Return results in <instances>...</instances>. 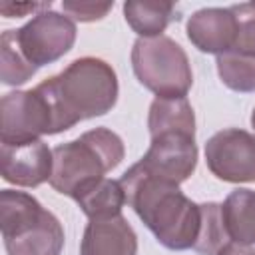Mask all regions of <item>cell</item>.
I'll list each match as a JSON object with an SVG mask.
<instances>
[{"instance_id":"cell-1","label":"cell","mask_w":255,"mask_h":255,"mask_svg":"<svg viewBox=\"0 0 255 255\" xmlns=\"http://www.w3.org/2000/svg\"><path fill=\"white\" fill-rule=\"evenodd\" d=\"M120 181L128 205L165 249L195 247L203 225L201 203L191 201L179 185L147 173L139 163H133Z\"/></svg>"},{"instance_id":"cell-2","label":"cell","mask_w":255,"mask_h":255,"mask_svg":"<svg viewBox=\"0 0 255 255\" xmlns=\"http://www.w3.org/2000/svg\"><path fill=\"white\" fill-rule=\"evenodd\" d=\"M40 88L54 104L64 131L82 120L112 112L120 92L112 64L94 56L70 62L60 74L44 80Z\"/></svg>"},{"instance_id":"cell-3","label":"cell","mask_w":255,"mask_h":255,"mask_svg":"<svg viewBox=\"0 0 255 255\" xmlns=\"http://www.w3.org/2000/svg\"><path fill=\"white\" fill-rule=\"evenodd\" d=\"M52 153L54 167L50 185L58 193L74 197L80 187L102 179L108 171L116 169L126 155V147L116 131L96 128L72 141L56 145Z\"/></svg>"},{"instance_id":"cell-4","label":"cell","mask_w":255,"mask_h":255,"mask_svg":"<svg viewBox=\"0 0 255 255\" xmlns=\"http://www.w3.org/2000/svg\"><path fill=\"white\" fill-rule=\"evenodd\" d=\"M0 229L8 255H60L64 227L26 191H0Z\"/></svg>"},{"instance_id":"cell-5","label":"cell","mask_w":255,"mask_h":255,"mask_svg":"<svg viewBox=\"0 0 255 255\" xmlns=\"http://www.w3.org/2000/svg\"><path fill=\"white\" fill-rule=\"evenodd\" d=\"M131 68L137 82L157 98H185L193 84L189 58L169 36L137 38Z\"/></svg>"},{"instance_id":"cell-6","label":"cell","mask_w":255,"mask_h":255,"mask_svg":"<svg viewBox=\"0 0 255 255\" xmlns=\"http://www.w3.org/2000/svg\"><path fill=\"white\" fill-rule=\"evenodd\" d=\"M64 131L48 94L40 88L8 92L0 100V141L24 143Z\"/></svg>"},{"instance_id":"cell-7","label":"cell","mask_w":255,"mask_h":255,"mask_svg":"<svg viewBox=\"0 0 255 255\" xmlns=\"http://www.w3.org/2000/svg\"><path fill=\"white\" fill-rule=\"evenodd\" d=\"M76 22L68 14L54 10L38 12L22 28L4 32L20 56L36 70L54 64L68 54L76 42Z\"/></svg>"},{"instance_id":"cell-8","label":"cell","mask_w":255,"mask_h":255,"mask_svg":"<svg viewBox=\"0 0 255 255\" xmlns=\"http://www.w3.org/2000/svg\"><path fill=\"white\" fill-rule=\"evenodd\" d=\"M209 171L227 183L255 181V133L227 128L213 133L205 143Z\"/></svg>"},{"instance_id":"cell-9","label":"cell","mask_w":255,"mask_h":255,"mask_svg":"<svg viewBox=\"0 0 255 255\" xmlns=\"http://www.w3.org/2000/svg\"><path fill=\"white\" fill-rule=\"evenodd\" d=\"M151 143L143 157L137 161L147 173L169 181L183 183L191 177L197 165L195 133L189 131H165L149 137Z\"/></svg>"},{"instance_id":"cell-10","label":"cell","mask_w":255,"mask_h":255,"mask_svg":"<svg viewBox=\"0 0 255 255\" xmlns=\"http://www.w3.org/2000/svg\"><path fill=\"white\" fill-rule=\"evenodd\" d=\"M0 167L4 181L18 187H38L52 177L54 153L44 139L2 143Z\"/></svg>"},{"instance_id":"cell-11","label":"cell","mask_w":255,"mask_h":255,"mask_svg":"<svg viewBox=\"0 0 255 255\" xmlns=\"http://www.w3.org/2000/svg\"><path fill=\"white\" fill-rule=\"evenodd\" d=\"M187 38L203 54L227 52L237 36V16L233 8H201L187 20Z\"/></svg>"},{"instance_id":"cell-12","label":"cell","mask_w":255,"mask_h":255,"mask_svg":"<svg viewBox=\"0 0 255 255\" xmlns=\"http://www.w3.org/2000/svg\"><path fill=\"white\" fill-rule=\"evenodd\" d=\"M80 255H137V235L122 213L90 219L80 241Z\"/></svg>"},{"instance_id":"cell-13","label":"cell","mask_w":255,"mask_h":255,"mask_svg":"<svg viewBox=\"0 0 255 255\" xmlns=\"http://www.w3.org/2000/svg\"><path fill=\"white\" fill-rule=\"evenodd\" d=\"M72 199L88 219H106L120 215L122 207L128 203L122 181L112 177H102L86 183L76 191Z\"/></svg>"},{"instance_id":"cell-14","label":"cell","mask_w":255,"mask_h":255,"mask_svg":"<svg viewBox=\"0 0 255 255\" xmlns=\"http://www.w3.org/2000/svg\"><path fill=\"white\" fill-rule=\"evenodd\" d=\"M221 217L229 241L239 245L255 243V191L233 189L221 203Z\"/></svg>"},{"instance_id":"cell-15","label":"cell","mask_w":255,"mask_h":255,"mask_svg":"<svg viewBox=\"0 0 255 255\" xmlns=\"http://www.w3.org/2000/svg\"><path fill=\"white\" fill-rule=\"evenodd\" d=\"M124 18L139 38H155L163 36V30L179 16L173 2L129 0L124 4Z\"/></svg>"},{"instance_id":"cell-16","label":"cell","mask_w":255,"mask_h":255,"mask_svg":"<svg viewBox=\"0 0 255 255\" xmlns=\"http://www.w3.org/2000/svg\"><path fill=\"white\" fill-rule=\"evenodd\" d=\"M149 137L165 131L195 133V114L187 98H155L147 114Z\"/></svg>"},{"instance_id":"cell-17","label":"cell","mask_w":255,"mask_h":255,"mask_svg":"<svg viewBox=\"0 0 255 255\" xmlns=\"http://www.w3.org/2000/svg\"><path fill=\"white\" fill-rule=\"evenodd\" d=\"M217 74L221 82L239 94L255 92V56H239V54H219L217 60Z\"/></svg>"},{"instance_id":"cell-18","label":"cell","mask_w":255,"mask_h":255,"mask_svg":"<svg viewBox=\"0 0 255 255\" xmlns=\"http://www.w3.org/2000/svg\"><path fill=\"white\" fill-rule=\"evenodd\" d=\"M201 207H203V225L193 251L199 255H217L229 243L221 217V203L207 201L201 203Z\"/></svg>"},{"instance_id":"cell-19","label":"cell","mask_w":255,"mask_h":255,"mask_svg":"<svg viewBox=\"0 0 255 255\" xmlns=\"http://www.w3.org/2000/svg\"><path fill=\"white\" fill-rule=\"evenodd\" d=\"M38 70L30 66L14 44L2 34L0 38V80L6 86H22L26 84Z\"/></svg>"},{"instance_id":"cell-20","label":"cell","mask_w":255,"mask_h":255,"mask_svg":"<svg viewBox=\"0 0 255 255\" xmlns=\"http://www.w3.org/2000/svg\"><path fill=\"white\" fill-rule=\"evenodd\" d=\"M64 14H68L70 18L78 20V22H96L102 20L112 8L114 2H62Z\"/></svg>"},{"instance_id":"cell-21","label":"cell","mask_w":255,"mask_h":255,"mask_svg":"<svg viewBox=\"0 0 255 255\" xmlns=\"http://www.w3.org/2000/svg\"><path fill=\"white\" fill-rule=\"evenodd\" d=\"M52 2H40V4H2L0 6V12L6 16V18H18L26 12H34V10H50Z\"/></svg>"},{"instance_id":"cell-22","label":"cell","mask_w":255,"mask_h":255,"mask_svg":"<svg viewBox=\"0 0 255 255\" xmlns=\"http://www.w3.org/2000/svg\"><path fill=\"white\" fill-rule=\"evenodd\" d=\"M217 255H255V249L249 245H239V243L229 241Z\"/></svg>"},{"instance_id":"cell-23","label":"cell","mask_w":255,"mask_h":255,"mask_svg":"<svg viewBox=\"0 0 255 255\" xmlns=\"http://www.w3.org/2000/svg\"><path fill=\"white\" fill-rule=\"evenodd\" d=\"M251 128L255 129V108H253V112H251Z\"/></svg>"}]
</instances>
